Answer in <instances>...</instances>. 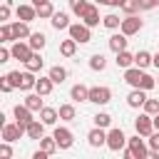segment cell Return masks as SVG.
Returning <instances> with one entry per match:
<instances>
[{"instance_id": "33", "label": "cell", "mask_w": 159, "mask_h": 159, "mask_svg": "<svg viewBox=\"0 0 159 159\" xmlns=\"http://www.w3.org/2000/svg\"><path fill=\"white\" fill-rule=\"evenodd\" d=\"M102 25H104L107 30H119V25H122V17H119L117 12H109V15H104V17H102Z\"/></svg>"}, {"instance_id": "10", "label": "cell", "mask_w": 159, "mask_h": 159, "mask_svg": "<svg viewBox=\"0 0 159 159\" xmlns=\"http://www.w3.org/2000/svg\"><path fill=\"white\" fill-rule=\"evenodd\" d=\"M12 114H15V122L22 124V127H27V124L35 119V117H32V109H30L25 102H22V104H15V107H12Z\"/></svg>"}, {"instance_id": "37", "label": "cell", "mask_w": 159, "mask_h": 159, "mask_svg": "<svg viewBox=\"0 0 159 159\" xmlns=\"http://www.w3.org/2000/svg\"><path fill=\"white\" fill-rule=\"evenodd\" d=\"M40 149H45L47 154H55L60 147H57V139H55V137H42V139H40Z\"/></svg>"}, {"instance_id": "36", "label": "cell", "mask_w": 159, "mask_h": 159, "mask_svg": "<svg viewBox=\"0 0 159 159\" xmlns=\"http://www.w3.org/2000/svg\"><path fill=\"white\" fill-rule=\"evenodd\" d=\"M104 67H107V60H104V55H99V52H97V55H92V57H89V70H94V72H102Z\"/></svg>"}, {"instance_id": "35", "label": "cell", "mask_w": 159, "mask_h": 159, "mask_svg": "<svg viewBox=\"0 0 159 159\" xmlns=\"http://www.w3.org/2000/svg\"><path fill=\"white\" fill-rule=\"evenodd\" d=\"M52 15H55V5H52L50 0L42 2V5H37V17H40V20H50Z\"/></svg>"}, {"instance_id": "26", "label": "cell", "mask_w": 159, "mask_h": 159, "mask_svg": "<svg viewBox=\"0 0 159 159\" xmlns=\"http://www.w3.org/2000/svg\"><path fill=\"white\" fill-rule=\"evenodd\" d=\"M35 84H37L35 72L25 70V72H22V77H20V89H22V92H30V89H35Z\"/></svg>"}, {"instance_id": "12", "label": "cell", "mask_w": 159, "mask_h": 159, "mask_svg": "<svg viewBox=\"0 0 159 159\" xmlns=\"http://www.w3.org/2000/svg\"><path fill=\"white\" fill-rule=\"evenodd\" d=\"M15 15H17V20H25V22H32V20H37V7H35L32 2H25V5H17V7H15Z\"/></svg>"}, {"instance_id": "9", "label": "cell", "mask_w": 159, "mask_h": 159, "mask_svg": "<svg viewBox=\"0 0 159 159\" xmlns=\"http://www.w3.org/2000/svg\"><path fill=\"white\" fill-rule=\"evenodd\" d=\"M87 144H89L92 149L107 147V132H104V127H94V129H89V132H87Z\"/></svg>"}, {"instance_id": "44", "label": "cell", "mask_w": 159, "mask_h": 159, "mask_svg": "<svg viewBox=\"0 0 159 159\" xmlns=\"http://www.w3.org/2000/svg\"><path fill=\"white\" fill-rule=\"evenodd\" d=\"M12 89H15V87H12V82H10L7 77H0V92H2V94H10Z\"/></svg>"}, {"instance_id": "27", "label": "cell", "mask_w": 159, "mask_h": 159, "mask_svg": "<svg viewBox=\"0 0 159 159\" xmlns=\"http://www.w3.org/2000/svg\"><path fill=\"white\" fill-rule=\"evenodd\" d=\"M99 20H102V17H99V10H97L94 5H89V10L84 12V17H82V22H84L87 27H97V25H99Z\"/></svg>"}, {"instance_id": "47", "label": "cell", "mask_w": 159, "mask_h": 159, "mask_svg": "<svg viewBox=\"0 0 159 159\" xmlns=\"http://www.w3.org/2000/svg\"><path fill=\"white\" fill-rule=\"evenodd\" d=\"M139 2V10H154L157 7V0H137Z\"/></svg>"}, {"instance_id": "42", "label": "cell", "mask_w": 159, "mask_h": 159, "mask_svg": "<svg viewBox=\"0 0 159 159\" xmlns=\"http://www.w3.org/2000/svg\"><path fill=\"white\" fill-rule=\"evenodd\" d=\"M10 12H12V5H10V0H5L2 7H0V20L7 22V20H10Z\"/></svg>"}, {"instance_id": "23", "label": "cell", "mask_w": 159, "mask_h": 159, "mask_svg": "<svg viewBox=\"0 0 159 159\" xmlns=\"http://www.w3.org/2000/svg\"><path fill=\"white\" fill-rule=\"evenodd\" d=\"M134 65H137V67H142V70H147L149 65H154V55H152V52H147V50H139V52L134 55Z\"/></svg>"}, {"instance_id": "1", "label": "cell", "mask_w": 159, "mask_h": 159, "mask_svg": "<svg viewBox=\"0 0 159 159\" xmlns=\"http://www.w3.org/2000/svg\"><path fill=\"white\" fill-rule=\"evenodd\" d=\"M127 142H129V137H127L119 127H112V129L107 132V149H109V152H122V149L127 147Z\"/></svg>"}, {"instance_id": "52", "label": "cell", "mask_w": 159, "mask_h": 159, "mask_svg": "<svg viewBox=\"0 0 159 159\" xmlns=\"http://www.w3.org/2000/svg\"><path fill=\"white\" fill-rule=\"evenodd\" d=\"M97 2H99V5H109V0H97Z\"/></svg>"}, {"instance_id": "31", "label": "cell", "mask_w": 159, "mask_h": 159, "mask_svg": "<svg viewBox=\"0 0 159 159\" xmlns=\"http://www.w3.org/2000/svg\"><path fill=\"white\" fill-rule=\"evenodd\" d=\"M25 104H27L32 112H40V109L45 107V104H42V94H40V92H30V94L25 97Z\"/></svg>"}, {"instance_id": "8", "label": "cell", "mask_w": 159, "mask_h": 159, "mask_svg": "<svg viewBox=\"0 0 159 159\" xmlns=\"http://www.w3.org/2000/svg\"><path fill=\"white\" fill-rule=\"evenodd\" d=\"M142 20H139V15H127V17H122V25H119V30L127 35V37H132V35H137L139 30H142Z\"/></svg>"}, {"instance_id": "51", "label": "cell", "mask_w": 159, "mask_h": 159, "mask_svg": "<svg viewBox=\"0 0 159 159\" xmlns=\"http://www.w3.org/2000/svg\"><path fill=\"white\" fill-rule=\"evenodd\" d=\"M154 67H157V70H159V52H157V55H154Z\"/></svg>"}, {"instance_id": "16", "label": "cell", "mask_w": 159, "mask_h": 159, "mask_svg": "<svg viewBox=\"0 0 159 159\" xmlns=\"http://www.w3.org/2000/svg\"><path fill=\"white\" fill-rule=\"evenodd\" d=\"M50 25H52V27L60 32V30H67L72 22H70V15H67V12H62V10H55V15L50 17Z\"/></svg>"}, {"instance_id": "49", "label": "cell", "mask_w": 159, "mask_h": 159, "mask_svg": "<svg viewBox=\"0 0 159 159\" xmlns=\"http://www.w3.org/2000/svg\"><path fill=\"white\" fill-rule=\"evenodd\" d=\"M154 129H159V114H154Z\"/></svg>"}, {"instance_id": "34", "label": "cell", "mask_w": 159, "mask_h": 159, "mask_svg": "<svg viewBox=\"0 0 159 159\" xmlns=\"http://www.w3.org/2000/svg\"><path fill=\"white\" fill-rule=\"evenodd\" d=\"M60 119L62 122H72L75 117H77V109H75V104H60Z\"/></svg>"}, {"instance_id": "19", "label": "cell", "mask_w": 159, "mask_h": 159, "mask_svg": "<svg viewBox=\"0 0 159 159\" xmlns=\"http://www.w3.org/2000/svg\"><path fill=\"white\" fill-rule=\"evenodd\" d=\"M89 5H92L89 0H70V10H72V15H75V17H80V20H82V17H84V12L89 10Z\"/></svg>"}, {"instance_id": "38", "label": "cell", "mask_w": 159, "mask_h": 159, "mask_svg": "<svg viewBox=\"0 0 159 159\" xmlns=\"http://www.w3.org/2000/svg\"><path fill=\"white\" fill-rule=\"evenodd\" d=\"M109 124H112V114L109 112H97L94 114V127H104L107 129Z\"/></svg>"}, {"instance_id": "3", "label": "cell", "mask_w": 159, "mask_h": 159, "mask_svg": "<svg viewBox=\"0 0 159 159\" xmlns=\"http://www.w3.org/2000/svg\"><path fill=\"white\" fill-rule=\"evenodd\" d=\"M0 134H2V142H17L22 134H27V127H22L17 122H5Z\"/></svg>"}, {"instance_id": "20", "label": "cell", "mask_w": 159, "mask_h": 159, "mask_svg": "<svg viewBox=\"0 0 159 159\" xmlns=\"http://www.w3.org/2000/svg\"><path fill=\"white\" fill-rule=\"evenodd\" d=\"M12 32H15V40H27L32 32H30V25L25 22V20H17V22H12Z\"/></svg>"}, {"instance_id": "17", "label": "cell", "mask_w": 159, "mask_h": 159, "mask_svg": "<svg viewBox=\"0 0 159 159\" xmlns=\"http://www.w3.org/2000/svg\"><path fill=\"white\" fill-rule=\"evenodd\" d=\"M70 97H72L75 102H89V87H87V84H82V82L72 84V89H70Z\"/></svg>"}, {"instance_id": "43", "label": "cell", "mask_w": 159, "mask_h": 159, "mask_svg": "<svg viewBox=\"0 0 159 159\" xmlns=\"http://www.w3.org/2000/svg\"><path fill=\"white\" fill-rule=\"evenodd\" d=\"M12 142H2L0 144V159H10L12 157V147H10Z\"/></svg>"}, {"instance_id": "40", "label": "cell", "mask_w": 159, "mask_h": 159, "mask_svg": "<svg viewBox=\"0 0 159 159\" xmlns=\"http://www.w3.org/2000/svg\"><path fill=\"white\" fill-rule=\"evenodd\" d=\"M122 10H124V15H137V10H139V2H137V0H124Z\"/></svg>"}, {"instance_id": "6", "label": "cell", "mask_w": 159, "mask_h": 159, "mask_svg": "<svg viewBox=\"0 0 159 159\" xmlns=\"http://www.w3.org/2000/svg\"><path fill=\"white\" fill-rule=\"evenodd\" d=\"M10 52H12V60L27 62V60H30V55H32L35 50L30 47V42H27V40H15V42H12V47H10Z\"/></svg>"}, {"instance_id": "15", "label": "cell", "mask_w": 159, "mask_h": 159, "mask_svg": "<svg viewBox=\"0 0 159 159\" xmlns=\"http://www.w3.org/2000/svg\"><path fill=\"white\" fill-rule=\"evenodd\" d=\"M142 77H144V70H142V67H137V65H132V67H127V70H124V82H127V84H132V87H139Z\"/></svg>"}, {"instance_id": "54", "label": "cell", "mask_w": 159, "mask_h": 159, "mask_svg": "<svg viewBox=\"0 0 159 159\" xmlns=\"http://www.w3.org/2000/svg\"><path fill=\"white\" fill-rule=\"evenodd\" d=\"M157 5H159V0H157Z\"/></svg>"}, {"instance_id": "28", "label": "cell", "mask_w": 159, "mask_h": 159, "mask_svg": "<svg viewBox=\"0 0 159 159\" xmlns=\"http://www.w3.org/2000/svg\"><path fill=\"white\" fill-rule=\"evenodd\" d=\"M52 87H55V82L50 80V75H47V77H37V84H35V92H40L42 97H47V94L52 92Z\"/></svg>"}, {"instance_id": "4", "label": "cell", "mask_w": 159, "mask_h": 159, "mask_svg": "<svg viewBox=\"0 0 159 159\" xmlns=\"http://www.w3.org/2000/svg\"><path fill=\"white\" fill-rule=\"evenodd\" d=\"M127 147H129V152H132V159H147V157H149V147L144 144L142 134H134V137H129Z\"/></svg>"}, {"instance_id": "46", "label": "cell", "mask_w": 159, "mask_h": 159, "mask_svg": "<svg viewBox=\"0 0 159 159\" xmlns=\"http://www.w3.org/2000/svg\"><path fill=\"white\" fill-rule=\"evenodd\" d=\"M10 60H12V52H10V47L2 45L0 47V62H10Z\"/></svg>"}, {"instance_id": "13", "label": "cell", "mask_w": 159, "mask_h": 159, "mask_svg": "<svg viewBox=\"0 0 159 159\" xmlns=\"http://www.w3.org/2000/svg\"><path fill=\"white\" fill-rule=\"evenodd\" d=\"M144 102H147V89L134 87V89L127 94V104H129L132 109H142V107H144Z\"/></svg>"}, {"instance_id": "41", "label": "cell", "mask_w": 159, "mask_h": 159, "mask_svg": "<svg viewBox=\"0 0 159 159\" xmlns=\"http://www.w3.org/2000/svg\"><path fill=\"white\" fill-rule=\"evenodd\" d=\"M5 77L12 82V87H15V89H20V77H22V72H20V70H10Z\"/></svg>"}, {"instance_id": "45", "label": "cell", "mask_w": 159, "mask_h": 159, "mask_svg": "<svg viewBox=\"0 0 159 159\" xmlns=\"http://www.w3.org/2000/svg\"><path fill=\"white\" fill-rule=\"evenodd\" d=\"M149 149H157V152H159V129H154V132L149 134Z\"/></svg>"}, {"instance_id": "22", "label": "cell", "mask_w": 159, "mask_h": 159, "mask_svg": "<svg viewBox=\"0 0 159 159\" xmlns=\"http://www.w3.org/2000/svg\"><path fill=\"white\" fill-rule=\"evenodd\" d=\"M77 40H72V37H67V40H62L60 42V55L62 57H75V52H77Z\"/></svg>"}, {"instance_id": "5", "label": "cell", "mask_w": 159, "mask_h": 159, "mask_svg": "<svg viewBox=\"0 0 159 159\" xmlns=\"http://www.w3.org/2000/svg\"><path fill=\"white\" fill-rule=\"evenodd\" d=\"M109 99H112V89H109V87H104V84L89 87V102H92V104L102 107V104H109Z\"/></svg>"}, {"instance_id": "11", "label": "cell", "mask_w": 159, "mask_h": 159, "mask_svg": "<svg viewBox=\"0 0 159 159\" xmlns=\"http://www.w3.org/2000/svg\"><path fill=\"white\" fill-rule=\"evenodd\" d=\"M52 137L57 139V147H60V149H70L72 142H75V134H72L67 127H57V129L52 132Z\"/></svg>"}, {"instance_id": "18", "label": "cell", "mask_w": 159, "mask_h": 159, "mask_svg": "<svg viewBox=\"0 0 159 159\" xmlns=\"http://www.w3.org/2000/svg\"><path fill=\"white\" fill-rule=\"evenodd\" d=\"M45 127H47V124H45L42 119H32V122L27 124V137H30V139H37V142H40V139L45 137Z\"/></svg>"}, {"instance_id": "53", "label": "cell", "mask_w": 159, "mask_h": 159, "mask_svg": "<svg viewBox=\"0 0 159 159\" xmlns=\"http://www.w3.org/2000/svg\"><path fill=\"white\" fill-rule=\"evenodd\" d=\"M157 82H159V77H157Z\"/></svg>"}, {"instance_id": "32", "label": "cell", "mask_w": 159, "mask_h": 159, "mask_svg": "<svg viewBox=\"0 0 159 159\" xmlns=\"http://www.w3.org/2000/svg\"><path fill=\"white\" fill-rule=\"evenodd\" d=\"M0 42H2V45H7V42H15L12 22H2V25H0Z\"/></svg>"}, {"instance_id": "14", "label": "cell", "mask_w": 159, "mask_h": 159, "mask_svg": "<svg viewBox=\"0 0 159 159\" xmlns=\"http://www.w3.org/2000/svg\"><path fill=\"white\" fill-rule=\"evenodd\" d=\"M127 42H129V40H127V35H124L122 30H119V32H114V35L107 40V45H109V50H112L114 55H117V52H122V50H127Z\"/></svg>"}, {"instance_id": "39", "label": "cell", "mask_w": 159, "mask_h": 159, "mask_svg": "<svg viewBox=\"0 0 159 159\" xmlns=\"http://www.w3.org/2000/svg\"><path fill=\"white\" fill-rule=\"evenodd\" d=\"M142 109H144L147 114H152V117H154V114H159V99H149V97H147V102H144V107H142Z\"/></svg>"}, {"instance_id": "50", "label": "cell", "mask_w": 159, "mask_h": 159, "mask_svg": "<svg viewBox=\"0 0 159 159\" xmlns=\"http://www.w3.org/2000/svg\"><path fill=\"white\" fill-rule=\"evenodd\" d=\"M30 2H32V5L37 7V5H42V2H47V0H30Z\"/></svg>"}, {"instance_id": "2", "label": "cell", "mask_w": 159, "mask_h": 159, "mask_svg": "<svg viewBox=\"0 0 159 159\" xmlns=\"http://www.w3.org/2000/svg\"><path fill=\"white\" fill-rule=\"evenodd\" d=\"M67 32H70V37H72V40H77L80 45L92 42V27H87L84 22H72V25L67 27Z\"/></svg>"}, {"instance_id": "30", "label": "cell", "mask_w": 159, "mask_h": 159, "mask_svg": "<svg viewBox=\"0 0 159 159\" xmlns=\"http://www.w3.org/2000/svg\"><path fill=\"white\" fill-rule=\"evenodd\" d=\"M117 67H122V70H127V67H132L134 65V55L129 52V50H122V52H117Z\"/></svg>"}, {"instance_id": "48", "label": "cell", "mask_w": 159, "mask_h": 159, "mask_svg": "<svg viewBox=\"0 0 159 159\" xmlns=\"http://www.w3.org/2000/svg\"><path fill=\"white\" fill-rule=\"evenodd\" d=\"M124 0H109V7H122Z\"/></svg>"}, {"instance_id": "21", "label": "cell", "mask_w": 159, "mask_h": 159, "mask_svg": "<svg viewBox=\"0 0 159 159\" xmlns=\"http://www.w3.org/2000/svg\"><path fill=\"white\" fill-rule=\"evenodd\" d=\"M27 42H30V47H32L35 52H42L45 45H47V37H45V32H32V35L27 37Z\"/></svg>"}, {"instance_id": "25", "label": "cell", "mask_w": 159, "mask_h": 159, "mask_svg": "<svg viewBox=\"0 0 159 159\" xmlns=\"http://www.w3.org/2000/svg\"><path fill=\"white\" fill-rule=\"evenodd\" d=\"M47 75H50V80H52L55 84H62V82L67 80V70H65L62 65H52V67L47 70Z\"/></svg>"}, {"instance_id": "7", "label": "cell", "mask_w": 159, "mask_h": 159, "mask_svg": "<svg viewBox=\"0 0 159 159\" xmlns=\"http://www.w3.org/2000/svg\"><path fill=\"white\" fill-rule=\"evenodd\" d=\"M134 129H137V134L149 137V134L154 132V117H152V114H147V112H142V114L134 119Z\"/></svg>"}, {"instance_id": "29", "label": "cell", "mask_w": 159, "mask_h": 159, "mask_svg": "<svg viewBox=\"0 0 159 159\" xmlns=\"http://www.w3.org/2000/svg\"><path fill=\"white\" fill-rule=\"evenodd\" d=\"M40 119L50 127V124H55V122L60 119V112H57L55 107H42V109H40Z\"/></svg>"}, {"instance_id": "24", "label": "cell", "mask_w": 159, "mask_h": 159, "mask_svg": "<svg viewBox=\"0 0 159 159\" xmlns=\"http://www.w3.org/2000/svg\"><path fill=\"white\" fill-rule=\"evenodd\" d=\"M25 65V70H30V72H40L42 67H45V60H42V55L40 52H32L30 55V60L27 62H22Z\"/></svg>"}]
</instances>
